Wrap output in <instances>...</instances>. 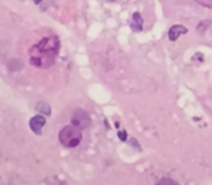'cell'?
<instances>
[{"label":"cell","mask_w":212,"mask_h":185,"mask_svg":"<svg viewBox=\"0 0 212 185\" xmlns=\"http://www.w3.org/2000/svg\"><path fill=\"white\" fill-rule=\"evenodd\" d=\"M61 49V42L56 36H46L33 45L29 51L30 64L38 68H49L54 65Z\"/></svg>","instance_id":"1"},{"label":"cell","mask_w":212,"mask_h":185,"mask_svg":"<svg viewBox=\"0 0 212 185\" xmlns=\"http://www.w3.org/2000/svg\"><path fill=\"white\" fill-rule=\"evenodd\" d=\"M82 139V127L71 123L59 132V142L67 148H77Z\"/></svg>","instance_id":"2"},{"label":"cell","mask_w":212,"mask_h":185,"mask_svg":"<svg viewBox=\"0 0 212 185\" xmlns=\"http://www.w3.org/2000/svg\"><path fill=\"white\" fill-rule=\"evenodd\" d=\"M72 123L79 126V127H82V129H85V127L91 126V119L82 109H78L75 110L74 114H72Z\"/></svg>","instance_id":"3"},{"label":"cell","mask_w":212,"mask_h":185,"mask_svg":"<svg viewBox=\"0 0 212 185\" xmlns=\"http://www.w3.org/2000/svg\"><path fill=\"white\" fill-rule=\"evenodd\" d=\"M45 123H46L45 116H35V117H32V119L29 120V127H30V130L35 132L36 135H41Z\"/></svg>","instance_id":"4"},{"label":"cell","mask_w":212,"mask_h":185,"mask_svg":"<svg viewBox=\"0 0 212 185\" xmlns=\"http://www.w3.org/2000/svg\"><path fill=\"white\" fill-rule=\"evenodd\" d=\"M185 33H188V28H185L182 25H173L169 29V39L170 41H176L180 35H185Z\"/></svg>","instance_id":"5"},{"label":"cell","mask_w":212,"mask_h":185,"mask_svg":"<svg viewBox=\"0 0 212 185\" xmlns=\"http://www.w3.org/2000/svg\"><path fill=\"white\" fill-rule=\"evenodd\" d=\"M130 26H131V29H133L134 32H140L143 29V18H142V15L139 12L133 13V19H131Z\"/></svg>","instance_id":"6"},{"label":"cell","mask_w":212,"mask_h":185,"mask_svg":"<svg viewBox=\"0 0 212 185\" xmlns=\"http://www.w3.org/2000/svg\"><path fill=\"white\" fill-rule=\"evenodd\" d=\"M36 110H38L41 114H44V116H51V107H49V104H46V103L39 101V103L36 104Z\"/></svg>","instance_id":"7"},{"label":"cell","mask_w":212,"mask_h":185,"mask_svg":"<svg viewBox=\"0 0 212 185\" xmlns=\"http://www.w3.org/2000/svg\"><path fill=\"white\" fill-rule=\"evenodd\" d=\"M157 184L159 185H163V184L178 185V182H176V181H173V179H169V178H162V179H159V181H157Z\"/></svg>","instance_id":"8"},{"label":"cell","mask_w":212,"mask_h":185,"mask_svg":"<svg viewBox=\"0 0 212 185\" xmlns=\"http://www.w3.org/2000/svg\"><path fill=\"white\" fill-rule=\"evenodd\" d=\"M195 1L205 6V7H212V0H195Z\"/></svg>","instance_id":"9"},{"label":"cell","mask_w":212,"mask_h":185,"mask_svg":"<svg viewBox=\"0 0 212 185\" xmlns=\"http://www.w3.org/2000/svg\"><path fill=\"white\" fill-rule=\"evenodd\" d=\"M118 139H120V140H123V142H126L127 140V133H126L124 130H120L118 132Z\"/></svg>","instance_id":"10"},{"label":"cell","mask_w":212,"mask_h":185,"mask_svg":"<svg viewBox=\"0 0 212 185\" xmlns=\"http://www.w3.org/2000/svg\"><path fill=\"white\" fill-rule=\"evenodd\" d=\"M131 143H133V146H136L137 149H140V148H139V145H137V142L134 140V139H131Z\"/></svg>","instance_id":"11"},{"label":"cell","mask_w":212,"mask_h":185,"mask_svg":"<svg viewBox=\"0 0 212 185\" xmlns=\"http://www.w3.org/2000/svg\"><path fill=\"white\" fill-rule=\"evenodd\" d=\"M35 3H36V4H39V3H41V1H42V0H33Z\"/></svg>","instance_id":"12"},{"label":"cell","mask_w":212,"mask_h":185,"mask_svg":"<svg viewBox=\"0 0 212 185\" xmlns=\"http://www.w3.org/2000/svg\"><path fill=\"white\" fill-rule=\"evenodd\" d=\"M110 1H115V0H110Z\"/></svg>","instance_id":"13"}]
</instances>
